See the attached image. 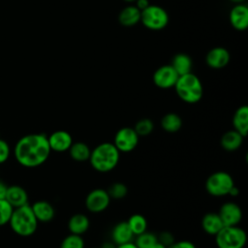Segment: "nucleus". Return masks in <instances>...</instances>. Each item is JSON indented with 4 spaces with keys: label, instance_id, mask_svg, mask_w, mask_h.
Returning <instances> with one entry per match:
<instances>
[{
    "label": "nucleus",
    "instance_id": "37",
    "mask_svg": "<svg viewBox=\"0 0 248 248\" xmlns=\"http://www.w3.org/2000/svg\"><path fill=\"white\" fill-rule=\"evenodd\" d=\"M115 248H138L137 245L134 242H127L124 244H120V245H116Z\"/></svg>",
    "mask_w": 248,
    "mask_h": 248
},
{
    "label": "nucleus",
    "instance_id": "14",
    "mask_svg": "<svg viewBox=\"0 0 248 248\" xmlns=\"http://www.w3.org/2000/svg\"><path fill=\"white\" fill-rule=\"evenodd\" d=\"M5 200L16 208L28 203V194L21 186L12 185L7 187Z\"/></svg>",
    "mask_w": 248,
    "mask_h": 248
},
{
    "label": "nucleus",
    "instance_id": "23",
    "mask_svg": "<svg viewBox=\"0 0 248 248\" xmlns=\"http://www.w3.org/2000/svg\"><path fill=\"white\" fill-rule=\"evenodd\" d=\"M170 66L174 69L176 74L180 77L191 73L192 60L185 53H177L173 56Z\"/></svg>",
    "mask_w": 248,
    "mask_h": 248
},
{
    "label": "nucleus",
    "instance_id": "5",
    "mask_svg": "<svg viewBox=\"0 0 248 248\" xmlns=\"http://www.w3.org/2000/svg\"><path fill=\"white\" fill-rule=\"evenodd\" d=\"M214 236L217 248H243L247 241V234L239 226L223 227Z\"/></svg>",
    "mask_w": 248,
    "mask_h": 248
},
{
    "label": "nucleus",
    "instance_id": "22",
    "mask_svg": "<svg viewBox=\"0 0 248 248\" xmlns=\"http://www.w3.org/2000/svg\"><path fill=\"white\" fill-rule=\"evenodd\" d=\"M68 151L71 158L76 162L88 161L91 153V149L83 141H73Z\"/></svg>",
    "mask_w": 248,
    "mask_h": 248
},
{
    "label": "nucleus",
    "instance_id": "13",
    "mask_svg": "<svg viewBox=\"0 0 248 248\" xmlns=\"http://www.w3.org/2000/svg\"><path fill=\"white\" fill-rule=\"evenodd\" d=\"M230 60L229 51L221 46L210 49L205 57L206 64L214 69H220L225 67Z\"/></svg>",
    "mask_w": 248,
    "mask_h": 248
},
{
    "label": "nucleus",
    "instance_id": "27",
    "mask_svg": "<svg viewBox=\"0 0 248 248\" xmlns=\"http://www.w3.org/2000/svg\"><path fill=\"white\" fill-rule=\"evenodd\" d=\"M134 130L136 131L140 138L149 136L154 130L153 121L149 118H141L139 121H137Z\"/></svg>",
    "mask_w": 248,
    "mask_h": 248
},
{
    "label": "nucleus",
    "instance_id": "39",
    "mask_svg": "<svg viewBox=\"0 0 248 248\" xmlns=\"http://www.w3.org/2000/svg\"><path fill=\"white\" fill-rule=\"evenodd\" d=\"M116 247V245L111 241V242H105L102 246H101V248H115Z\"/></svg>",
    "mask_w": 248,
    "mask_h": 248
},
{
    "label": "nucleus",
    "instance_id": "4",
    "mask_svg": "<svg viewBox=\"0 0 248 248\" xmlns=\"http://www.w3.org/2000/svg\"><path fill=\"white\" fill-rule=\"evenodd\" d=\"M177 96L188 104L198 103L203 93L202 85L199 78L192 74H186L178 77L174 86Z\"/></svg>",
    "mask_w": 248,
    "mask_h": 248
},
{
    "label": "nucleus",
    "instance_id": "30",
    "mask_svg": "<svg viewBox=\"0 0 248 248\" xmlns=\"http://www.w3.org/2000/svg\"><path fill=\"white\" fill-rule=\"evenodd\" d=\"M84 239L81 235L70 233L63 238L60 248H84Z\"/></svg>",
    "mask_w": 248,
    "mask_h": 248
},
{
    "label": "nucleus",
    "instance_id": "8",
    "mask_svg": "<svg viewBox=\"0 0 248 248\" xmlns=\"http://www.w3.org/2000/svg\"><path fill=\"white\" fill-rule=\"evenodd\" d=\"M140 137L132 127H122L114 135L113 144L121 153L133 151L139 144Z\"/></svg>",
    "mask_w": 248,
    "mask_h": 248
},
{
    "label": "nucleus",
    "instance_id": "18",
    "mask_svg": "<svg viewBox=\"0 0 248 248\" xmlns=\"http://www.w3.org/2000/svg\"><path fill=\"white\" fill-rule=\"evenodd\" d=\"M231 24L237 30H244L248 26V8L238 4L230 13Z\"/></svg>",
    "mask_w": 248,
    "mask_h": 248
},
{
    "label": "nucleus",
    "instance_id": "2",
    "mask_svg": "<svg viewBox=\"0 0 248 248\" xmlns=\"http://www.w3.org/2000/svg\"><path fill=\"white\" fill-rule=\"evenodd\" d=\"M120 152L112 142H102L95 146L90 153L89 163L99 172H108L119 163Z\"/></svg>",
    "mask_w": 248,
    "mask_h": 248
},
{
    "label": "nucleus",
    "instance_id": "10",
    "mask_svg": "<svg viewBox=\"0 0 248 248\" xmlns=\"http://www.w3.org/2000/svg\"><path fill=\"white\" fill-rule=\"evenodd\" d=\"M217 213L224 227L238 226L242 220V210L240 206L233 202H224Z\"/></svg>",
    "mask_w": 248,
    "mask_h": 248
},
{
    "label": "nucleus",
    "instance_id": "29",
    "mask_svg": "<svg viewBox=\"0 0 248 248\" xmlns=\"http://www.w3.org/2000/svg\"><path fill=\"white\" fill-rule=\"evenodd\" d=\"M157 241H158L157 236L154 233L146 231L137 235L134 243L137 245L138 248H149L153 244H155Z\"/></svg>",
    "mask_w": 248,
    "mask_h": 248
},
{
    "label": "nucleus",
    "instance_id": "35",
    "mask_svg": "<svg viewBox=\"0 0 248 248\" xmlns=\"http://www.w3.org/2000/svg\"><path fill=\"white\" fill-rule=\"evenodd\" d=\"M7 185L0 180V200L5 199V195H6V191H7Z\"/></svg>",
    "mask_w": 248,
    "mask_h": 248
},
{
    "label": "nucleus",
    "instance_id": "12",
    "mask_svg": "<svg viewBox=\"0 0 248 248\" xmlns=\"http://www.w3.org/2000/svg\"><path fill=\"white\" fill-rule=\"evenodd\" d=\"M47 141L51 151L61 153L68 151L74 140L69 132L57 130L47 136Z\"/></svg>",
    "mask_w": 248,
    "mask_h": 248
},
{
    "label": "nucleus",
    "instance_id": "7",
    "mask_svg": "<svg viewBox=\"0 0 248 248\" xmlns=\"http://www.w3.org/2000/svg\"><path fill=\"white\" fill-rule=\"evenodd\" d=\"M140 20L145 27L152 30H160L168 24L169 16L162 7L148 5L140 11Z\"/></svg>",
    "mask_w": 248,
    "mask_h": 248
},
{
    "label": "nucleus",
    "instance_id": "25",
    "mask_svg": "<svg viewBox=\"0 0 248 248\" xmlns=\"http://www.w3.org/2000/svg\"><path fill=\"white\" fill-rule=\"evenodd\" d=\"M118 19L124 26H133L140 20V10L134 6L126 7L120 12Z\"/></svg>",
    "mask_w": 248,
    "mask_h": 248
},
{
    "label": "nucleus",
    "instance_id": "19",
    "mask_svg": "<svg viewBox=\"0 0 248 248\" xmlns=\"http://www.w3.org/2000/svg\"><path fill=\"white\" fill-rule=\"evenodd\" d=\"M243 137L235 130H230L225 132L220 139L221 147L229 152L237 150L243 143Z\"/></svg>",
    "mask_w": 248,
    "mask_h": 248
},
{
    "label": "nucleus",
    "instance_id": "3",
    "mask_svg": "<svg viewBox=\"0 0 248 248\" xmlns=\"http://www.w3.org/2000/svg\"><path fill=\"white\" fill-rule=\"evenodd\" d=\"M38 223L39 222L32 211L31 205L28 203L14 208L9 221L12 230L20 236L32 235L37 230Z\"/></svg>",
    "mask_w": 248,
    "mask_h": 248
},
{
    "label": "nucleus",
    "instance_id": "11",
    "mask_svg": "<svg viewBox=\"0 0 248 248\" xmlns=\"http://www.w3.org/2000/svg\"><path fill=\"white\" fill-rule=\"evenodd\" d=\"M178 75L170 65H165L158 68L153 75V81L156 86L162 89H168L173 87Z\"/></svg>",
    "mask_w": 248,
    "mask_h": 248
},
{
    "label": "nucleus",
    "instance_id": "6",
    "mask_svg": "<svg viewBox=\"0 0 248 248\" xmlns=\"http://www.w3.org/2000/svg\"><path fill=\"white\" fill-rule=\"evenodd\" d=\"M233 186L234 180L232 176L229 172L223 170L211 173L204 183L206 192L213 197L228 196Z\"/></svg>",
    "mask_w": 248,
    "mask_h": 248
},
{
    "label": "nucleus",
    "instance_id": "36",
    "mask_svg": "<svg viewBox=\"0 0 248 248\" xmlns=\"http://www.w3.org/2000/svg\"><path fill=\"white\" fill-rule=\"evenodd\" d=\"M148 2L147 0H137V8L140 11H142L143 9H145L148 6Z\"/></svg>",
    "mask_w": 248,
    "mask_h": 248
},
{
    "label": "nucleus",
    "instance_id": "20",
    "mask_svg": "<svg viewBox=\"0 0 248 248\" xmlns=\"http://www.w3.org/2000/svg\"><path fill=\"white\" fill-rule=\"evenodd\" d=\"M232 126L233 130L238 132L243 138L248 133V108L247 106L239 107L232 115Z\"/></svg>",
    "mask_w": 248,
    "mask_h": 248
},
{
    "label": "nucleus",
    "instance_id": "15",
    "mask_svg": "<svg viewBox=\"0 0 248 248\" xmlns=\"http://www.w3.org/2000/svg\"><path fill=\"white\" fill-rule=\"evenodd\" d=\"M31 208L38 222L47 223L55 216L54 207L46 201H37L31 205Z\"/></svg>",
    "mask_w": 248,
    "mask_h": 248
},
{
    "label": "nucleus",
    "instance_id": "41",
    "mask_svg": "<svg viewBox=\"0 0 248 248\" xmlns=\"http://www.w3.org/2000/svg\"><path fill=\"white\" fill-rule=\"evenodd\" d=\"M230 1H232V2H233V3H237V4H241L244 0H230Z\"/></svg>",
    "mask_w": 248,
    "mask_h": 248
},
{
    "label": "nucleus",
    "instance_id": "33",
    "mask_svg": "<svg viewBox=\"0 0 248 248\" xmlns=\"http://www.w3.org/2000/svg\"><path fill=\"white\" fill-rule=\"evenodd\" d=\"M167 248H197V247L193 242L189 240H179V241H173Z\"/></svg>",
    "mask_w": 248,
    "mask_h": 248
},
{
    "label": "nucleus",
    "instance_id": "40",
    "mask_svg": "<svg viewBox=\"0 0 248 248\" xmlns=\"http://www.w3.org/2000/svg\"><path fill=\"white\" fill-rule=\"evenodd\" d=\"M149 248H167L165 245H163L162 243H160L159 241H157L155 244H153L151 247Z\"/></svg>",
    "mask_w": 248,
    "mask_h": 248
},
{
    "label": "nucleus",
    "instance_id": "21",
    "mask_svg": "<svg viewBox=\"0 0 248 248\" xmlns=\"http://www.w3.org/2000/svg\"><path fill=\"white\" fill-rule=\"evenodd\" d=\"M224 227L218 213L208 212L202 218V230L210 235H215Z\"/></svg>",
    "mask_w": 248,
    "mask_h": 248
},
{
    "label": "nucleus",
    "instance_id": "17",
    "mask_svg": "<svg viewBox=\"0 0 248 248\" xmlns=\"http://www.w3.org/2000/svg\"><path fill=\"white\" fill-rule=\"evenodd\" d=\"M134 236L126 221L117 223L111 230V241L115 245L131 242Z\"/></svg>",
    "mask_w": 248,
    "mask_h": 248
},
{
    "label": "nucleus",
    "instance_id": "42",
    "mask_svg": "<svg viewBox=\"0 0 248 248\" xmlns=\"http://www.w3.org/2000/svg\"><path fill=\"white\" fill-rule=\"evenodd\" d=\"M125 1H127V2H132V1H137V0H125Z\"/></svg>",
    "mask_w": 248,
    "mask_h": 248
},
{
    "label": "nucleus",
    "instance_id": "43",
    "mask_svg": "<svg viewBox=\"0 0 248 248\" xmlns=\"http://www.w3.org/2000/svg\"><path fill=\"white\" fill-rule=\"evenodd\" d=\"M91 248H101V247H91Z\"/></svg>",
    "mask_w": 248,
    "mask_h": 248
},
{
    "label": "nucleus",
    "instance_id": "32",
    "mask_svg": "<svg viewBox=\"0 0 248 248\" xmlns=\"http://www.w3.org/2000/svg\"><path fill=\"white\" fill-rule=\"evenodd\" d=\"M10 146L8 142L0 139V164L5 163L10 156Z\"/></svg>",
    "mask_w": 248,
    "mask_h": 248
},
{
    "label": "nucleus",
    "instance_id": "26",
    "mask_svg": "<svg viewBox=\"0 0 248 248\" xmlns=\"http://www.w3.org/2000/svg\"><path fill=\"white\" fill-rule=\"evenodd\" d=\"M126 222L135 236L146 232L147 230V221L145 217L140 213L131 215Z\"/></svg>",
    "mask_w": 248,
    "mask_h": 248
},
{
    "label": "nucleus",
    "instance_id": "16",
    "mask_svg": "<svg viewBox=\"0 0 248 248\" xmlns=\"http://www.w3.org/2000/svg\"><path fill=\"white\" fill-rule=\"evenodd\" d=\"M67 226L70 233L82 235L88 231L90 227V221L85 214L76 213L70 217Z\"/></svg>",
    "mask_w": 248,
    "mask_h": 248
},
{
    "label": "nucleus",
    "instance_id": "31",
    "mask_svg": "<svg viewBox=\"0 0 248 248\" xmlns=\"http://www.w3.org/2000/svg\"><path fill=\"white\" fill-rule=\"evenodd\" d=\"M14 207L5 200H0V226L9 224Z\"/></svg>",
    "mask_w": 248,
    "mask_h": 248
},
{
    "label": "nucleus",
    "instance_id": "34",
    "mask_svg": "<svg viewBox=\"0 0 248 248\" xmlns=\"http://www.w3.org/2000/svg\"><path fill=\"white\" fill-rule=\"evenodd\" d=\"M157 238H158V241H159L160 243H162L163 245H165L166 247H168L169 245H170V244L174 241V239H173V237H172V234L170 233V232H162L159 237L157 236Z\"/></svg>",
    "mask_w": 248,
    "mask_h": 248
},
{
    "label": "nucleus",
    "instance_id": "24",
    "mask_svg": "<svg viewBox=\"0 0 248 248\" xmlns=\"http://www.w3.org/2000/svg\"><path fill=\"white\" fill-rule=\"evenodd\" d=\"M160 125L168 133H176L182 127V119L177 113L168 112L161 118Z\"/></svg>",
    "mask_w": 248,
    "mask_h": 248
},
{
    "label": "nucleus",
    "instance_id": "9",
    "mask_svg": "<svg viewBox=\"0 0 248 248\" xmlns=\"http://www.w3.org/2000/svg\"><path fill=\"white\" fill-rule=\"evenodd\" d=\"M110 200L107 190L96 188L87 194L85 198V207L92 213H101L108 207Z\"/></svg>",
    "mask_w": 248,
    "mask_h": 248
},
{
    "label": "nucleus",
    "instance_id": "38",
    "mask_svg": "<svg viewBox=\"0 0 248 248\" xmlns=\"http://www.w3.org/2000/svg\"><path fill=\"white\" fill-rule=\"evenodd\" d=\"M238 194H239V190L237 189V187H236L235 185L231 189V191H230V193H229V195H230V196H232V197H236Z\"/></svg>",
    "mask_w": 248,
    "mask_h": 248
},
{
    "label": "nucleus",
    "instance_id": "1",
    "mask_svg": "<svg viewBox=\"0 0 248 248\" xmlns=\"http://www.w3.org/2000/svg\"><path fill=\"white\" fill-rule=\"evenodd\" d=\"M50 152L47 136L45 134L25 135L16 141L14 148L16 160L26 168L43 165L48 159Z\"/></svg>",
    "mask_w": 248,
    "mask_h": 248
},
{
    "label": "nucleus",
    "instance_id": "28",
    "mask_svg": "<svg viewBox=\"0 0 248 248\" xmlns=\"http://www.w3.org/2000/svg\"><path fill=\"white\" fill-rule=\"evenodd\" d=\"M108 196L112 200H122L128 194L127 186L122 182L112 183L107 190Z\"/></svg>",
    "mask_w": 248,
    "mask_h": 248
}]
</instances>
